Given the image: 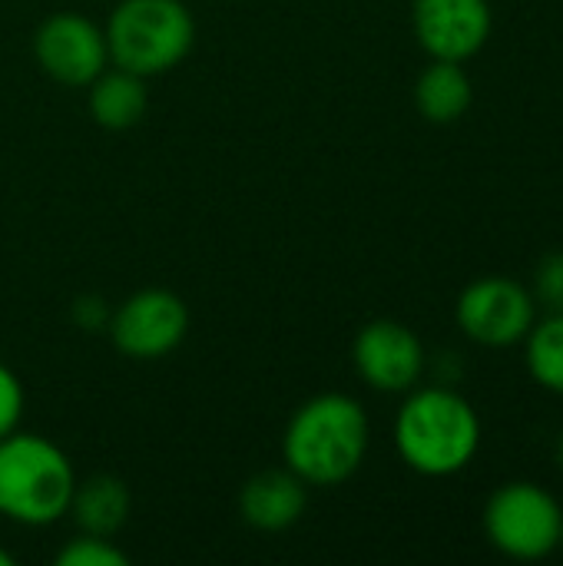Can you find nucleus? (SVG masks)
<instances>
[{
  "mask_svg": "<svg viewBox=\"0 0 563 566\" xmlns=\"http://www.w3.org/2000/svg\"><path fill=\"white\" fill-rule=\"evenodd\" d=\"M372 444L365 408L342 391L309 398L285 424L282 461L305 488H338L358 474Z\"/></svg>",
  "mask_w": 563,
  "mask_h": 566,
  "instance_id": "obj_1",
  "label": "nucleus"
},
{
  "mask_svg": "<svg viewBox=\"0 0 563 566\" xmlns=\"http://www.w3.org/2000/svg\"><path fill=\"white\" fill-rule=\"evenodd\" d=\"M481 418L475 405L448 388H411L395 415L398 458L421 478H455L481 451Z\"/></svg>",
  "mask_w": 563,
  "mask_h": 566,
  "instance_id": "obj_2",
  "label": "nucleus"
},
{
  "mask_svg": "<svg viewBox=\"0 0 563 566\" xmlns=\"http://www.w3.org/2000/svg\"><path fill=\"white\" fill-rule=\"evenodd\" d=\"M76 491L70 458L43 434L0 438V517L20 527H50L66 517Z\"/></svg>",
  "mask_w": 563,
  "mask_h": 566,
  "instance_id": "obj_3",
  "label": "nucleus"
},
{
  "mask_svg": "<svg viewBox=\"0 0 563 566\" xmlns=\"http://www.w3.org/2000/svg\"><path fill=\"white\" fill-rule=\"evenodd\" d=\"M110 60L136 76L176 70L196 43V20L183 0H119L103 27Z\"/></svg>",
  "mask_w": 563,
  "mask_h": 566,
  "instance_id": "obj_4",
  "label": "nucleus"
},
{
  "mask_svg": "<svg viewBox=\"0 0 563 566\" xmlns=\"http://www.w3.org/2000/svg\"><path fill=\"white\" fill-rule=\"evenodd\" d=\"M481 527L498 554L531 564L561 551L563 507L548 488L534 481H511L488 497Z\"/></svg>",
  "mask_w": 563,
  "mask_h": 566,
  "instance_id": "obj_5",
  "label": "nucleus"
},
{
  "mask_svg": "<svg viewBox=\"0 0 563 566\" xmlns=\"http://www.w3.org/2000/svg\"><path fill=\"white\" fill-rule=\"evenodd\" d=\"M461 335L481 348H514L538 322V302L528 285L508 275H481L455 302Z\"/></svg>",
  "mask_w": 563,
  "mask_h": 566,
  "instance_id": "obj_6",
  "label": "nucleus"
},
{
  "mask_svg": "<svg viewBox=\"0 0 563 566\" xmlns=\"http://www.w3.org/2000/svg\"><path fill=\"white\" fill-rule=\"evenodd\" d=\"M119 355L133 361H159L189 335V308L169 289H143L123 298L106 322Z\"/></svg>",
  "mask_w": 563,
  "mask_h": 566,
  "instance_id": "obj_7",
  "label": "nucleus"
},
{
  "mask_svg": "<svg viewBox=\"0 0 563 566\" xmlns=\"http://www.w3.org/2000/svg\"><path fill=\"white\" fill-rule=\"evenodd\" d=\"M352 361L358 378L382 395H408L428 368L421 338L395 318L362 325L352 342Z\"/></svg>",
  "mask_w": 563,
  "mask_h": 566,
  "instance_id": "obj_8",
  "label": "nucleus"
},
{
  "mask_svg": "<svg viewBox=\"0 0 563 566\" xmlns=\"http://www.w3.org/2000/svg\"><path fill=\"white\" fill-rule=\"evenodd\" d=\"M40 70L63 86H90L110 63L106 33L80 13H50L33 33Z\"/></svg>",
  "mask_w": 563,
  "mask_h": 566,
  "instance_id": "obj_9",
  "label": "nucleus"
},
{
  "mask_svg": "<svg viewBox=\"0 0 563 566\" xmlns=\"http://www.w3.org/2000/svg\"><path fill=\"white\" fill-rule=\"evenodd\" d=\"M411 27L431 60L468 63L488 46L494 10L488 0H415Z\"/></svg>",
  "mask_w": 563,
  "mask_h": 566,
  "instance_id": "obj_10",
  "label": "nucleus"
},
{
  "mask_svg": "<svg viewBox=\"0 0 563 566\" xmlns=\"http://www.w3.org/2000/svg\"><path fill=\"white\" fill-rule=\"evenodd\" d=\"M305 484L289 468L262 471L249 478L239 491V514L249 527L262 534H279L299 524V517L305 514Z\"/></svg>",
  "mask_w": 563,
  "mask_h": 566,
  "instance_id": "obj_11",
  "label": "nucleus"
},
{
  "mask_svg": "<svg viewBox=\"0 0 563 566\" xmlns=\"http://www.w3.org/2000/svg\"><path fill=\"white\" fill-rule=\"evenodd\" d=\"M86 90H90V116L96 119V126L110 133L133 129L149 109L146 80L123 66L103 70Z\"/></svg>",
  "mask_w": 563,
  "mask_h": 566,
  "instance_id": "obj_12",
  "label": "nucleus"
},
{
  "mask_svg": "<svg viewBox=\"0 0 563 566\" xmlns=\"http://www.w3.org/2000/svg\"><path fill=\"white\" fill-rule=\"evenodd\" d=\"M475 103V83L461 63L431 60L415 83V106L428 123H458Z\"/></svg>",
  "mask_w": 563,
  "mask_h": 566,
  "instance_id": "obj_13",
  "label": "nucleus"
},
{
  "mask_svg": "<svg viewBox=\"0 0 563 566\" xmlns=\"http://www.w3.org/2000/svg\"><path fill=\"white\" fill-rule=\"evenodd\" d=\"M133 497L129 488L119 478L96 474L83 484H76L73 501H70V517L80 527V534H96V537H113L126 517H129Z\"/></svg>",
  "mask_w": 563,
  "mask_h": 566,
  "instance_id": "obj_14",
  "label": "nucleus"
},
{
  "mask_svg": "<svg viewBox=\"0 0 563 566\" xmlns=\"http://www.w3.org/2000/svg\"><path fill=\"white\" fill-rule=\"evenodd\" d=\"M521 345L534 385L563 398V312H548L538 318Z\"/></svg>",
  "mask_w": 563,
  "mask_h": 566,
  "instance_id": "obj_15",
  "label": "nucleus"
},
{
  "mask_svg": "<svg viewBox=\"0 0 563 566\" xmlns=\"http://www.w3.org/2000/svg\"><path fill=\"white\" fill-rule=\"evenodd\" d=\"M56 566H126L129 557L110 541V537H96V534H80L73 541H66L56 557Z\"/></svg>",
  "mask_w": 563,
  "mask_h": 566,
  "instance_id": "obj_16",
  "label": "nucleus"
},
{
  "mask_svg": "<svg viewBox=\"0 0 563 566\" xmlns=\"http://www.w3.org/2000/svg\"><path fill=\"white\" fill-rule=\"evenodd\" d=\"M531 295L538 308L544 312H563V252H548L534 269Z\"/></svg>",
  "mask_w": 563,
  "mask_h": 566,
  "instance_id": "obj_17",
  "label": "nucleus"
},
{
  "mask_svg": "<svg viewBox=\"0 0 563 566\" xmlns=\"http://www.w3.org/2000/svg\"><path fill=\"white\" fill-rule=\"evenodd\" d=\"M23 401H27V398H23L20 378H17L7 365H0V438L13 434V431L20 428Z\"/></svg>",
  "mask_w": 563,
  "mask_h": 566,
  "instance_id": "obj_18",
  "label": "nucleus"
},
{
  "mask_svg": "<svg viewBox=\"0 0 563 566\" xmlns=\"http://www.w3.org/2000/svg\"><path fill=\"white\" fill-rule=\"evenodd\" d=\"M76 315H80L83 328H100L103 322H110V315L103 312V305L96 298H80L76 302Z\"/></svg>",
  "mask_w": 563,
  "mask_h": 566,
  "instance_id": "obj_19",
  "label": "nucleus"
},
{
  "mask_svg": "<svg viewBox=\"0 0 563 566\" xmlns=\"http://www.w3.org/2000/svg\"><path fill=\"white\" fill-rule=\"evenodd\" d=\"M0 566H13V554L0 547Z\"/></svg>",
  "mask_w": 563,
  "mask_h": 566,
  "instance_id": "obj_20",
  "label": "nucleus"
},
{
  "mask_svg": "<svg viewBox=\"0 0 563 566\" xmlns=\"http://www.w3.org/2000/svg\"><path fill=\"white\" fill-rule=\"evenodd\" d=\"M557 464H561V471H563V431H561V438H557Z\"/></svg>",
  "mask_w": 563,
  "mask_h": 566,
  "instance_id": "obj_21",
  "label": "nucleus"
},
{
  "mask_svg": "<svg viewBox=\"0 0 563 566\" xmlns=\"http://www.w3.org/2000/svg\"><path fill=\"white\" fill-rule=\"evenodd\" d=\"M561 547H563V534H561Z\"/></svg>",
  "mask_w": 563,
  "mask_h": 566,
  "instance_id": "obj_22",
  "label": "nucleus"
}]
</instances>
